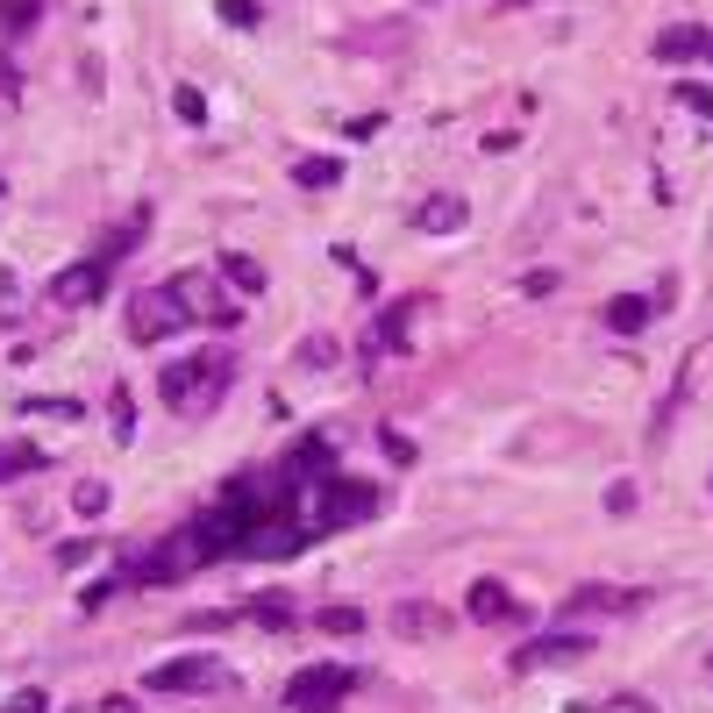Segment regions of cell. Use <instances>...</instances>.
Segmentation results:
<instances>
[{"label":"cell","mask_w":713,"mask_h":713,"mask_svg":"<svg viewBox=\"0 0 713 713\" xmlns=\"http://www.w3.org/2000/svg\"><path fill=\"white\" fill-rule=\"evenodd\" d=\"M229 386H236V357L229 350H193V357H172L158 371L164 407H172V414H186V421H207L222 400H229Z\"/></svg>","instance_id":"6da1fadb"},{"label":"cell","mask_w":713,"mask_h":713,"mask_svg":"<svg viewBox=\"0 0 713 713\" xmlns=\"http://www.w3.org/2000/svg\"><path fill=\"white\" fill-rule=\"evenodd\" d=\"M386 507V485H364V478H314L307 485V536H343V528L371 521Z\"/></svg>","instance_id":"7a4b0ae2"},{"label":"cell","mask_w":713,"mask_h":713,"mask_svg":"<svg viewBox=\"0 0 713 713\" xmlns=\"http://www.w3.org/2000/svg\"><path fill=\"white\" fill-rule=\"evenodd\" d=\"M193 314H186V300H179V285L164 279V285H143V293L129 300V343H172L179 328H186Z\"/></svg>","instance_id":"3957f363"},{"label":"cell","mask_w":713,"mask_h":713,"mask_svg":"<svg viewBox=\"0 0 713 713\" xmlns=\"http://www.w3.org/2000/svg\"><path fill=\"white\" fill-rule=\"evenodd\" d=\"M364 685L350 663H307V671H293V685H285V706L293 713H343V700Z\"/></svg>","instance_id":"277c9868"},{"label":"cell","mask_w":713,"mask_h":713,"mask_svg":"<svg viewBox=\"0 0 713 713\" xmlns=\"http://www.w3.org/2000/svg\"><path fill=\"white\" fill-rule=\"evenodd\" d=\"M179 300H186V314L193 322H207V328H236L242 322V300L222 285V271H179Z\"/></svg>","instance_id":"5b68a950"},{"label":"cell","mask_w":713,"mask_h":713,"mask_svg":"<svg viewBox=\"0 0 713 713\" xmlns=\"http://www.w3.org/2000/svg\"><path fill=\"white\" fill-rule=\"evenodd\" d=\"M579 657H593V635H585V628H557V635H536V642L514 649L507 671L514 678H528V671H564V663H579Z\"/></svg>","instance_id":"8992f818"},{"label":"cell","mask_w":713,"mask_h":713,"mask_svg":"<svg viewBox=\"0 0 713 713\" xmlns=\"http://www.w3.org/2000/svg\"><path fill=\"white\" fill-rule=\"evenodd\" d=\"M207 685H222V663L215 657H172V663H150V671H143V692H158V700L207 692Z\"/></svg>","instance_id":"52a82bcc"},{"label":"cell","mask_w":713,"mask_h":713,"mask_svg":"<svg viewBox=\"0 0 713 713\" xmlns=\"http://www.w3.org/2000/svg\"><path fill=\"white\" fill-rule=\"evenodd\" d=\"M108 285H115V264H100V257L86 250L79 264H65V271H57L51 285H43V293H51L57 307H94V300L108 293Z\"/></svg>","instance_id":"ba28073f"},{"label":"cell","mask_w":713,"mask_h":713,"mask_svg":"<svg viewBox=\"0 0 713 713\" xmlns=\"http://www.w3.org/2000/svg\"><path fill=\"white\" fill-rule=\"evenodd\" d=\"M464 614H472L478 628H521V620H528V606L514 599L499 579H478V585H472V599H464Z\"/></svg>","instance_id":"9c48e42d"},{"label":"cell","mask_w":713,"mask_h":713,"mask_svg":"<svg viewBox=\"0 0 713 713\" xmlns=\"http://www.w3.org/2000/svg\"><path fill=\"white\" fill-rule=\"evenodd\" d=\"M642 606V593H628V585H579V593L564 599V628L579 614H635Z\"/></svg>","instance_id":"30bf717a"},{"label":"cell","mask_w":713,"mask_h":713,"mask_svg":"<svg viewBox=\"0 0 713 713\" xmlns=\"http://www.w3.org/2000/svg\"><path fill=\"white\" fill-rule=\"evenodd\" d=\"M215 271H222V285H229L236 300H250V293H264V285H271V271L257 264L250 250H222V257H215Z\"/></svg>","instance_id":"8fae6325"},{"label":"cell","mask_w":713,"mask_h":713,"mask_svg":"<svg viewBox=\"0 0 713 713\" xmlns=\"http://www.w3.org/2000/svg\"><path fill=\"white\" fill-rule=\"evenodd\" d=\"M386 628L407 635V642H429V635H443V606H429V599H400V606L386 614Z\"/></svg>","instance_id":"7c38bea8"},{"label":"cell","mask_w":713,"mask_h":713,"mask_svg":"<svg viewBox=\"0 0 713 713\" xmlns=\"http://www.w3.org/2000/svg\"><path fill=\"white\" fill-rule=\"evenodd\" d=\"M43 443H29V435H8V443H0V485H14V478H36L43 472Z\"/></svg>","instance_id":"4fadbf2b"},{"label":"cell","mask_w":713,"mask_h":713,"mask_svg":"<svg viewBox=\"0 0 713 713\" xmlns=\"http://www.w3.org/2000/svg\"><path fill=\"white\" fill-rule=\"evenodd\" d=\"M657 57H663V65H685V57H713V36H706V29H692V22H678V29H663V36H657Z\"/></svg>","instance_id":"5bb4252c"},{"label":"cell","mask_w":713,"mask_h":713,"mask_svg":"<svg viewBox=\"0 0 713 713\" xmlns=\"http://www.w3.org/2000/svg\"><path fill=\"white\" fill-rule=\"evenodd\" d=\"M464 215H472V207H464L457 193H435V201L414 215V229H421V236H457V229H464Z\"/></svg>","instance_id":"9a60e30c"},{"label":"cell","mask_w":713,"mask_h":713,"mask_svg":"<svg viewBox=\"0 0 713 713\" xmlns=\"http://www.w3.org/2000/svg\"><path fill=\"white\" fill-rule=\"evenodd\" d=\"M649 314H657V300H642V293L606 300V328H614V336H642V328H649Z\"/></svg>","instance_id":"2e32d148"},{"label":"cell","mask_w":713,"mask_h":713,"mask_svg":"<svg viewBox=\"0 0 713 713\" xmlns=\"http://www.w3.org/2000/svg\"><path fill=\"white\" fill-rule=\"evenodd\" d=\"M293 186L300 193H328V186H343V164L336 158H300L293 164Z\"/></svg>","instance_id":"e0dca14e"},{"label":"cell","mask_w":713,"mask_h":713,"mask_svg":"<svg viewBox=\"0 0 713 713\" xmlns=\"http://www.w3.org/2000/svg\"><path fill=\"white\" fill-rule=\"evenodd\" d=\"M43 8H51V0H0V51H8L29 22H43Z\"/></svg>","instance_id":"ac0fdd59"},{"label":"cell","mask_w":713,"mask_h":713,"mask_svg":"<svg viewBox=\"0 0 713 713\" xmlns=\"http://www.w3.org/2000/svg\"><path fill=\"white\" fill-rule=\"evenodd\" d=\"M293 364H300V371H336V364H343V343L336 336H307L293 350Z\"/></svg>","instance_id":"d6986e66"},{"label":"cell","mask_w":713,"mask_h":713,"mask_svg":"<svg viewBox=\"0 0 713 713\" xmlns=\"http://www.w3.org/2000/svg\"><path fill=\"white\" fill-rule=\"evenodd\" d=\"M236 620H250V628H293V606H285L279 593H271V599H250V606H236Z\"/></svg>","instance_id":"ffe728a7"},{"label":"cell","mask_w":713,"mask_h":713,"mask_svg":"<svg viewBox=\"0 0 713 713\" xmlns=\"http://www.w3.org/2000/svg\"><path fill=\"white\" fill-rule=\"evenodd\" d=\"M314 628H322V635H364V628H371V614H364V606H322Z\"/></svg>","instance_id":"44dd1931"},{"label":"cell","mask_w":713,"mask_h":713,"mask_svg":"<svg viewBox=\"0 0 713 713\" xmlns=\"http://www.w3.org/2000/svg\"><path fill=\"white\" fill-rule=\"evenodd\" d=\"M108 429H115V443H136V407H129V392H108Z\"/></svg>","instance_id":"7402d4cb"},{"label":"cell","mask_w":713,"mask_h":713,"mask_svg":"<svg viewBox=\"0 0 713 713\" xmlns=\"http://www.w3.org/2000/svg\"><path fill=\"white\" fill-rule=\"evenodd\" d=\"M407 314H414V300H407V307H386V314H378V343H386V350H407Z\"/></svg>","instance_id":"603a6c76"},{"label":"cell","mask_w":713,"mask_h":713,"mask_svg":"<svg viewBox=\"0 0 713 713\" xmlns=\"http://www.w3.org/2000/svg\"><path fill=\"white\" fill-rule=\"evenodd\" d=\"M172 115L186 121V129H201V121H207V100H201V86H179V94H172Z\"/></svg>","instance_id":"cb8c5ba5"},{"label":"cell","mask_w":713,"mask_h":713,"mask_svg":"<svg viewBox=\"0 0 713 713\" xmlns=\"http://www.w3.org/2000/svg\"><path fill=\"white\" fill-rule=\"evenodd\" d=\"M22 322V285H14V271H0V328Z\"/></svg>","instance_id":"d4e9b609"},{"label":"cell","mask_w":713,"mask_h":713,"mask_svg":"<svg viewBox=\"0 0 713 713\" xmlns=\"http://www.w3.org/2000/svg\"><path fill=\"white\" fill-rule=\"evenodd\" d=\"M222 22H229V29H257V22H264V8H257V0H222Z\"/></svg>","instance_id":"484cf974"},{"label":"cell","mask_w":713,"mask_h":713,"mask_svg":"<svg viewBox=\"0 0 713 713\" xmlns=\"http://www.w3.org/2000/svg\"><path fill=\"white\" fill-rule=\"evenodd\" d=\"M22 414H51V421H79V400H22Z\"/></svg>","instance_id":"4316f807"},{"label":"cell","mask_w":713,"mask_h":713,"mask_svg":"<svg viewBox=\"0 0 713 713\" xmlns=\"http://www.w3.org/2000/svg\"><path fill=\"white\" fill-rule=\"evenodd\" d=\"M8 713H51V692H43V685H22L8 700Z\"/></svg>","instance_id":"83f0119b"},{"label":"cell","mask_w":713,"mask_h":713,"mask_svg":"<svg viewBox=\"0 0 713 713\" xmlns=\"http://www.w3.org/2000/svg\"><path fill=\"white\" fill-rule=\"evenodd\" d=\"M108 485H79V493H72V507H79V514H108Z\"/></svg>","instance_id":"f1b7e54d"},{"label":"cell","mask_w":713,"mask_h":713,"mask_svg":"<svg viewBox=\"0 0 713 713\" xmlns=\"http://www.w3.org/2000/svg\"><path fill=\"white\" fill-rule=\"evenodd\" d=\"M14 86H22V72H14V65H8V57H0V115H8V108H14Z\"/></svg>","instance_id":"f546056e"},{"label":"cell","mask_w":713,"mask_h":713,"mask_svg":"<svg viewBox=\"0 0 713 713\" xmlns=\"http://www.w3.org/2000/svg\"><path fill=\"white\" fill-rule=\"evenodd\" d=\"M378 450H386L392 464H414V443H407V435H378Z\"/></svg>","instance_id":"4dcf8cb0"},{"label":"cell","mask_w":713,"mask_h":713,"mask_svg":"<svg viewBox=\"0 0 713 713\" xmlns=\"http://www.w3.org/2000/svg\"><path fill=\"white\" fill-rule=\"evenodd\" d=\"M678 100H685L692 115H713V94H706V86H678Z\"/></svg>","instance_id":"1f68e13d"},{"label":"cell","mask_w":713,"mask_h":713,"mask_svg":"<svg viewBox=\"0 0 713 713\" xmlns=\"http://www.w3.org/2000/svg\"><path fill=\"white\" fill-rule=\"evenodd\" d=\"M507 8H521V0H507Z\"/></svg>","instance_id":"d6a6232c"},{"label":"cell","mask_w":713,"mask_h":713,"mask_svg":"<svg viewBox=\"0 0 713 713\" xmlns=\"http://www.w3.org/2000/svg\"><path fill=\"white\" fill-rule=\"evenodd\" d=\"M0 193H8V186H0Z\"/></svg>","instance_id":"836d02e7"}]
</instances>
